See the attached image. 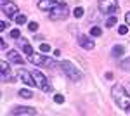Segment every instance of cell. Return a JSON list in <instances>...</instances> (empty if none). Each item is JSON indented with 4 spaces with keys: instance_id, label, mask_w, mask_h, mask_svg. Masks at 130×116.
Returning a JSON list of instances; mask_svg holds the SVG:
<instances>
[{
    "instance_id": "obj_1",
    "label": "cell",
    "mask_w": 130,
    "mask_h": 116,
    "mask_svg": "<svg viewBox=\"0 0 130 116\" xmlns=\"http://www.w3.org/2000/svg\"><path fill=\"white\" fill-rule=\"evenodd\" d=\"M111 95L115 99V102H116V106L120 107V109H128L130 107V95L128 92H127V88L121 87V85H113L111 88Z\"/></svg>"
},
{
    "instance_id": "obj_2",
    "label": "cell",
    "mask_w": 130,
    "mask_h": 116,
    "mask_svg": "<svg viewBox=\"0 0 130 116\" xmlns=\"http://www.w3.org/2000/svg\"><path fill=\"white\" fill-rule=\"evenodd\" d=\"M59 66H61V69H62V73H64L66 76L70 78L71 81H80L82 73H80V69L76 68L75 64H71L70 61H62Z\"/></svg>"
},
{
    "instance_id": "obj_3",
    "label": "cell",
    "mask_w": 130,
    "mask_h": 116,
    "mask_svg": "<svg viewBox=\"0 0 130 116\" xmlns=\"http://www.w3.org/2000/svg\"><path fill=\"white\" fill-rule=\"evenodd\" d=\"M31 75H33V80H35L37 87L40 88V90H43V92H52V87H50L49 80H47V76H45L42 71L35 69V71H31Z\"/></svg>"
},
{
    "instance_id": "obj_4",
    "label": "cell",
    "mask_w": 130,
    "mask_h": 116,
    "mask_svg": "<svg viewBox=\"0 0 130 116\" xmlns=\"http://www.w3.org/2000/svg\"><path fill=\"white\" fill-rule=\"evenodd\" d=\"M68 14H70V10H68V5L61 2V5H57L56 9L50 10L49 19H52V21H61V19H66V18H68Z\"/></svg>"
},
{
    "instance_id": "obj_5",
    "label": "cell",
    "mask_w": 130,
    "mask_h": 116,
    "mask_svg": "<svg viewBox=\"0 0 130 116\" xmlns=\"http://www.w3.org/2000/svg\"><path fill=\"white\" fill-rule=\"evenodd\" d=\"M99 10L104 14H113L118 10V2L116 0H99Z\"/></svg>"
},
{
    "instance_id": "obj_6",
    "label": "cell",
    "mask_w": 130,
    "mask_h": 116,
    "mask_svg": "<svg viewBox=\"0 0 130 116\" xmlns=\"http://www.w3.org/2000/svg\"><path fill=\"white\" fill-rule=\"evenodd\" d=\"M2 12H4L7 18H10V19H16L19 9H18V5H16L14 2H5V4H2Z\"/></svg>"
},
{
    "instance_id": "obj_7",
    "label": "cell",
    "mask_w": 130,
    "mask_h": 116,
    "mask_svg": "<svg viewBox=\"0 0 130 116\" xmlns=\"http://www.w3.org/2000/svg\"><path fill=\"white\" fill-rule=\"evenodd\" d=\"M18 76L23 83H26V85H30V87H37V83H35V80H33V75L28 73L26 69H19L18 71Z\"/></svg>"
},
{
    "instance_id": "obj_8",
    "label": "cell",
    "mask_w": 130,
    "mask_h": 116,
    "mask_svg": "<svg viewBox=\"0 0 130 116\" xmlns=\"http://www.w3.org/2000/svg\"><path fill=\"white\" fill-rule=\"evenodd\" d=\"M30 59V62H33L35 66H42V64H52V61L47 59L45 56H42V54H30L28 56Z\"/></svg>"
},
{
    "instance_id": "obj_9",
    "label": "cell",
    "mask_w": 130,
    "mask_h": 116,
    "mask_svg": "<svg viewBox=\"0 0 130 116\" xmlns=\"http://www.w3.org/2000/svg\"><path fill=\"white\" fill-rule=\"evenodd\" d=\"M57 5H61V2L59 0H40L38 2V9L40 10H52V9H56Z\"/></svg>"
},
{
    "instance_id": "obj_10",
    "label": "cell",
    "mask_w": 130,
    "mask_h": 116,
    "mask_svg": "<svg viewBox=\"0 0 130 116\" xmlns=\"http://www.w3.org/2000/svg\"><path fill=\"white\" fill-rule=\"evenodd\" d=\"M10 113H12V114H16V116H21V114L35 116V114H37V109H33V107H24V106H18V107H14Z\"/></svg>"
},
{
    "instance_id": "obj_11",
    "label": "cell",
    "mask_w": 130,
    "mask_h": 116,
    "mask_svg": "<svg viewBox=\"0 0 130 116\" xmlns=\"http://www.w3.org/2000/svg\"><path fill=\"white\" fill-rule=\"evenodd\" d=\"M78 45L87 48V50H92L94 48V40L90 38V37H87V35H80L78 37Z\"/></svg>"
},
{
    "instance_id": "obj_12",
    "label": "cell",
    "mask_w": 130,
    "mask_h": 116,
    "mask_svg": "<svg viewBox=\"0 0 130 116\" xmlns=\"http://www.w3.org/2000/svg\"><path fill=\"white\" fill-rule=\"evenodd\" d=\"M7 57H9V61L14 62V64H23V62H24V59L19 56L18 50H9V52H7Z\"/></svg>"
},
{
    "instance_id": "obj_13",
    "label": "cell",
    "mask_w": 130,
    "mask_h": 116,
    "mask_svg": "<svg viewBox=\"0 0 130 116\" xmlns=\"http://www.w3.org/2000/svg\"><path fill=\"white\" fill-rule=\"evenodd\" d=\"M123 52H125L123 45H115V47L111 48V56H113V57H121Z\"/></svg>"
},
{
    "instance_id": "obj_14",
    "label": "cell",
    "mask_w": 130,
    "mask_h": 116,
    "mask_svg": "<svg viewBox=\"0 0 130 116\" xmlns=\"http://www.w3.org/2000/svg\"><path fill=\"white\" fill-rule=\"evenodd\" d=\"M101 35H102V29H101L99 26H92V28H90V37H92V38H94V37H101Z\"/></svg>"
},
{
    "instance_id": "obj_15",
    "label": "cell",
    "mask_w": 130,
    "mask_h": 116,
    "mask_svg": "<svg viewBox=\"0 0 130 116\" xmlns=\"http://www.w3.org/2000/svg\"><path fill=\"white\" fill-rule=\"evenodd\" d=\"M19 97H23V99H31V97H33V92L23 88V90H19Z\"/></svg>"
},
{
    "instance_id": "obj_16",
    "label": "cell",
    "mask_w": 130,
    "mask_h": 116,
    "mask_svg": "<svg viewBox=\"0 0 130 116\" xmlns=\"http://www.w3.org/2000/svg\"><path fill=\"white\" fill-rule=\"evenodd\" d=\"M21 47H23V50L30 56V54H33V48H31V45L28 43V42H21Z\"/></svg>"
},
{
    "instance_id": "obj_17",
    "label": "cell",
    "mask_w": 130,
    "mask_h": 116,
    "mask_svg": "<svg viewBox=\"0 0 130 116\" xmlns=\"http://www.w3.org/2000/svg\"><path fill=\"white\" fill-rule=\"evenodd\" d=\"M26 21H28L26 14H18V16H16V23H18V24H24Z\"/></svg>"
},
{
    "instance_id": "obj_18",
    "label": "cell",
    "mask_w": 130,
    "mask_h": 116,
    "mask_svg": "<svg viewBox=\"0 0 130 116\" xmlns=\"http://www.w3.org/2000/svg\"><path fill=\"white\" fill-rule=\"evenodd\" d=\"M0 71H2V75L4 73H9V62L7 61H2L0 62Z\"/></svg>"
},
{
    "instance_id": "obj_19",
    "label": "cell",
    "mask_w": 130,
    "mask_h": 116,
    "mask_svg": "<svg viewBox=\"0 0 130 116\" xmlns=\"http://www.w3.org/2000/svg\"><path fill=\"white\" fill-rule=\"evenodd\" d=\"M116 23H118V19H116L115 16H109V18H108V21H106V26H108V28H111V26H115Z\"/></svg>"
},
{
    "instance_id": "obj_20",
    "label": "cell",
    "mask_w": 130,
    "mask_h": 116,
    "mask_svg": "<svg viewBox=\"0 0 130 116\" xmlns=\"http://www.w3.org/2000/svg\"><path fill=\"white\" fill-rule=\"evenodd\" d=\"M121 69H123V71H130V57H127L125 61H121Z\"/></svg>"
},
{
    "instance_id": "obj_21",
    "label": "cell",
    "mask_w": 130,
    "mask_h": 116,
    "mask_svg": "<svg viewBox=\"0 0 130 116\" xmlns=\"http://www.w3.org/2000/svg\"><path fill=\"white\" fill-rule=\"evenodd\" d=\"M54 102H56V104H62V102H64V95L56 94V95H54Z\"/></svg>"
},
{
    "instance_id": "obj_22",
    "label": "cell",
    "mask_w": 130,
    "mask_h": 116,
    "mask_svg": "<svg viewBox=\"0 0 130 116\" xmlns=\"http://www.w3.org/2000/svg\"><path fill=\"white\" fill-rule=\"evenodd\" d=\"M73 16H75V18H82V16H83V9H82V7H76V9L73 10Z\"/></svg>"
},
{
    "instance_id": "obj_23",
    "label": "cell",
    "mask_w": 130,
    "mask_h": 116,
    "mask_svg": "<svg viewBox=\"0 0 130 116\" xmlns=\"http://www.w3.org/2000/svg\"><path fill=\"white\" fill-rule=\"evenodd\" d=\"M28 28H30V31H37L38 29V23L31 21V23H28Z\"/></svg>"
},
{
    "instance_id": "obj_24",
    "label": "cell",
    "mask_w": 130,
    "mask_h": 116,
    "mask_svg": "<svg viewBox=\"0 0 130 116\" xmlns=\"http://www.w3.org/2000/svg\"><path fill=\"white\" fill-rule=\"evenodd\" d=\"M19 37H21L19 29H12V31H10V38H19Z\"/></svg>"
},
{
    "instance_id": "obj_25",
    "label": "cell",
    "mask_w": 130,
    "mask_h": 116,
    "mask_svg": "<svg viewBox=\"0 0 130 116\" xmlns=\"http://www.w3.org/2000/svg\"><path fill=\"white\" fill-rule=\"evenodd\" d=\"M40 50H42V52H50L52 48H50L49 43H42V45H40Z\"/></svg>"
},
{
    "instance_id": "obj_26",
    "label": "cell",
    "mask_w": 130,
    "mask_h": 116,
    "mask_svg": "<svg viewBox=\"0 0 130 116\" xmlns=\"http://www.w3.org/2000/svg\"><path fill=\"white\" fill-rule=\"evenodd\" d=\"M118 33H120V35H127V33H128V26H120V28H118Z\"/></svg>"
},
{
    "instance_id": "obj_27",
    "label": "cell",
    "mask_w": 130,
    "mask_h": 116,
    "mask_svg": "<svg viewBox=\"0 0 130 116\" xmlns=\"http://www.w3.org/2000/svg\"><path fill=\"white\" fill-rule=\"evenodd\" d=\"M0 48H2V50L7 48V42H5V40H0Z\"/></svg>"
},
{
    "instance_id": "obj_28",
    "label": "cell",
    "mask_w": 130,
    "mask_h": 116,
    "mask_svg": "<svg viewBox=\"0 0 130 116\" xmlns=\"http://www.w3.org/2000/svg\"><path fill=\"white\" fill-rule=\"evenodd\" d=\"M5 28H7V23H5V21H0V29L4 31Z\"/></svg>"
},
{
    "instance_id": "obj_29",
    "label": "cell",
    "mask_w": 130,
    "mask_h": 116,
    "mask_svg": "<svg viewBox=\"0 0 130 116\" xmlns=\"http://www.w3.org/2000/svg\"><path fill=\"white\" fill-rule=\"evenodd\" d=\"M125 21H127V24L130 26V12H127V16H125Z\"/></svg>"
},
{
    "instance_id": "obj_30",
    "label": "cell",
    "mask_w": 130,
    "mask_h": 116,
    "mask_svg": "<svg viewBox=\"0 0 130 116\" xmlns=\"http://www.w3.org/2000/svg\"><path fill=\"white\" fill-rule=\"evenodd\" d=\"M0 2H2V4H5V2H9V0H0Z\"/></svg>"
},
{
    "instance_id": "obj_31",
    "label": "cell",
    "mask_w": 130,
    "mask_h": 116,
    "mask_svg": "<svg viewBox=\"0 0 130 116\" xmlns=\"http://www.w3.org/2000/svg\"><path fill=\"white\" fill-rule=\"evenodd\" d=\"M128 113H130V107H128Z\"/></svg>"
}]
</instances>
